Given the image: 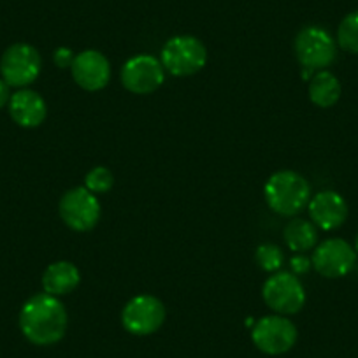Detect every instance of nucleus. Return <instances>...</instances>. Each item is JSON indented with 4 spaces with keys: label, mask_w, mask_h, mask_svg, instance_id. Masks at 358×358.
I'll return each mask as SVG.
<instances>
[{
    "label": "nucleus",
    "mask_w": 358,
    "mask_h": 358,
    "mask_svg": "<svg viewBox=\"0 0 358 358\" xmlns=\"http://www.w3.org/2000/svg\"><path fill=\"white\" fill-rule=\"evenodd\" d=\"M46 102L34 90L22 88L9 99V115L23 129H36L46 118Z\"/></svg>",
    "instance_id": "14"
},
{
    "label": "nucleus",
    "mask_w": 358,
    "mask_h": 358,
    "mask_svg": "<svg viewBox=\"0 0 358 358\" xmlns=\"http://www.w3.org/2000/svg\"><path fill=\"white\" fill-rule=\"evenodd\" d=\"M60 216L65 225L78 232H86L97 225L101 218V202L86 188H72L60 199Z\"/></svg>",
    "instance_id": "9"
},
{
    "label": "nucleus",
    "mask_w": 358,
    "mask_h": 358,
    "mask_svg": "<svg viewBox=\"0 0 358 358\" xmlns=\"http://www.w3.org/2000/svg\"><path fill=\"white\" fill-rule=\"evenodd\" d=\"M9 88H11V86H9L4 79L0 78V109L4 108L6 104H9V99H11Z\"/></svg>",
    "instance_id": "23"
},
{
    "label": "nucleus",
    "mask_w": 358,
    "mask_h": 358,
    "mask_svg": "<svg viewBox=\"0 0 358 358\" xmlns=\"http://www.w3.org/2000/svg\"><path fill=\"white\" fill-rule=\"evenodd\" d=\"M165 306L153 295H137L130 299L122 311V323L134 336L155 334L165 322Z\"/></svg>",
    "instance_id": "10"
},
{
    "label": "nucleus",
    "mask_w": 358,
    "mask_h": 358,
    "mask_svg": "<svg viewBox=\"0 0 358 358\" xmlns=\"http://www.w3.org/2000/svg\"><path fill=\"white\" fill-rule=\"evenodd\" d=\"M355 251H357V257H358V236H357V241H355Z\"/></svg>",
    "instance_id": "24"
},
{
    "label": "nucleus",
    "mask_w": 358,
    "mask_h": 358,
    "mask_svg": "<svg viewBox=\"0 0 358 358\" xmlns=\"http://www.w3.org/2000/svg\"><path fill=\"white\" fill-rule=\"evenodd\" d=\"M255 258H257V264L260 265V268H264L267 273L280 271L285 260L283 251L278 246H274V244H262V246H258Z\"/></svg>",
    "instance_id": "19"
},
{
    "label": "nucleus",
    "mask_w": 358,
    "mask_h": 358,
    "mask_svg": "<svg viewBox=\"0 0 358 358\" xmlns=\"http://www.w3.org/2000/svg\"><path fill=\"white\" fill-rule=\"evenodd\" d=\"M265 202L281 216L301 213L311 201V188L301 174L294 171L274 172L264 188Z\"/></svg>",
    "instance_id": "2"
},
{
    "label": "nucleus",
    "mask_w": 358,
    "mask_h": 358,
    "mask_svg": "<svg viewBox=\"0 0 358 358\" xmlns=\"http://www.w3.org/2000/svg\"><path fill=\"white\" fill-rule=\"evenodd\" d=\"M86 190L92 194H106L111 190L115 179H113V172L106 167H94L86 174L85 178Z\"/></svg>",
    "instance_id": "20"
},
{
    "label": "nucleus",
    "mask_w": 358,
    "mask_h": 358,
    "mask_svg": "<svg viewBox=\"0 0 358 358\" xmlns=\"http://www.w3.org/2000/svg\"><path fill=\"white\" fill-rule=\"evenodd\" d=\"M337 44L348 53L358 55V11L343 18L337 29Z\"/></svg>",
    "instance_id": "18"
},
{
    "label": "nucleus",
    "mask_w": 358,
    "mask_h": 358,
    "mask_svg": "<svg viewBox=\"0 0 358 358\" xmlns=\"http://www.w3.org/2000/svg\"><path fill=\"white\" fill-rule=\"evenodd\" d=\"M74 58L76 57L72 55V51L69 50V48H58V50L55 51V55H53L55 64H57L60 69L71 67L72 62H74Z\"/></svg>",
    "instance_id": "21"
},
{
    "label": "nucleus",
    "mask_w": 358,
    "mask_h": 358,
    "mask_svg": "<svg viewBox=\"0 0 358 358\" xmlns=\"http://www.w3.org/2000/svg\"><path fill=\"white\" fill-rule=\"evenodd\" d=\"M81 281L79 268L71 262H55L44 271L43 274V288L44 294L58 295L71 294Z\"/></svg>",
    "instance_id": "15"
},
{
    "label": "nucleus",
    "mask_w": 358,
    "mask_h": 358,
    "mask_svg": "<svg viewBox=\"0 0 358 358\" xmlns=\"http://www.w3.org/2000/svg\"><path fill=\"white\" fill-rule=\"evenodd\" d=\"M72 78L81 88L88 92L102 90L111 78V65L109 60L95 50H86L74 58L71 65Z\"/></svg>",
    "instance_id": "12"
},
{
    "label": "nucleus",
    "mask_w": 358,
    "mask_h": 358,
    "mask_svg": "<svg viewBox=\"0 0 358 358\" xmlns=\"http://www.w3.org/2000/svg\"><path fill=\"white\" fill-rule=\"evenodd\" d=\"M311 264L318 274L329 280L344 278L357 264V251L348 241L332 237L315 248Z\"/></svg>",
    "instance_id": "8"
},
{
    "label": "nucleus",
    "mask_w": 358,
    "mask_h": 358,
    "mask_svg": "<svg viewBox=\"0 0 358 358\" xmlns=\"http://www.w3.org/2000/svg\"><path fill=\"white\" fill-rule=\"evenodd\" d=\"M162 65L172 76H192L208 62L206 46L194 36H176L162 48Z\"/></svg>",
    "instance_id": "3"
},
{
    "label": "nucleus",
    "mask_w": 358,
    "mask_h": 358,
    "mask_svg": "<svg viewBox=\"0 0 358 358\" xmlns=\"http://www.w3.org/2000/svg\"><path fill=\"white\" fill-rule=\"evenodd\" d=\"M295 55L309 71H323L337 57V44L330 32L322 27H306L295 37Z\"/></svg>",
    "instance_id": "4"
},
{
    "label": "nucleus",
    "mask_w": 358,
    "mask_h": 358,
    "mask_svg": "<svg viewBox=\"0 0 358 358\" xmlns=\"http://www.w3.org/2000/svg\"><path fill=\"white\" fill-rule=\"evenodd\" d=\"M251 341L265 355H283L297 343V327L281 315L264 316L255 323Z\"/></svg>",
    "instance_id": "6"
},
{
    "label": "nucleus",
    "mask_w": 358,
    "mask_h": 358,
    "mask_svg": "<svg viewBox=\"0 0 358 358\" xmlns=\"http://www.w3.org/2000/svg\"><path fill=\"white\" fill-rule=\"evenodd\" d=\"M67 311L55 295L37 294L30 297L20 311V330L29 343L51 346L67 332Z\"/></svg>",
    "instance_id": "1"
},
{
    "label": "nucleus",
    "mask_w": 358,
    "mask_h": 358,
    "mask_svg": "<svg viewBox=\"0 0 358 358\" xmlns=\"http://www.w3.org/2000/svg\"><path fill=\"white\" fill-rule=\"evenodd\" d=\"M285 241H287V246L292 251H302L313 250L316 246V241H318V230L313 225L311 222H306V220H294V222L288 223L285 227Z\"/></svg>",
    "instance_id": "17"
},
{
    "label": "nucleus",
    "mask_w": 358,
    "mask_h": 358,
    "mask_svg": "<svg viewBox=\"0 0 358 358\" xmlns=\"http://www.w3.org/2000/svg\"><path fill=\"white\" fill-rule=\"evenodd\" d=\"M290 265H292V271H294L295 274H306L309 268L313 267L311 260H309L308 257H302V255H297V257L292 258Z\"/></svg>",
    "instance_id": "22"
},
{
    "label": "nucleus",
    "mask_w": 358,
    "mask_h": 358,
    "mask_svg": "<svg viewBox=\"0 0 358 358\" xmlns=\"http://www.w3.org/2000/svg\"><path fill=\"white\" fill-rule=\"evenodd\" d=\"M262 295L268 308L278 315H295L306 304V290L292 273H274L267 278Z\"/></svg>",
    "instance_id": "7"
},
{
    "label": "nucleus",
    "mask_w": 358,
    "mask_h": 358,
    "mask_svg": "<svg viewBox=\"0 0 358 358\" xmlns=\"http://www.w3.org/2000/svg\"><path fill=\"white\" fill-rule=\"evenodd\" d=\"M309 99L318 108H332L341 99V83L332 72L318 71L309 83Z\"/></svg>",
    "instance_id": "16"
},
{
    "label": "nucleus",
    "mask_w": 358,
    "mask_h": 358,
    "mask_svg": "<svg viewBox=\"0 0 358 358\" xmlns=\"http://www.w3.org/2000/svg\"><path fill=\"white\" fill-rule=\"evenodd\" d=\"M309 216L322 230H336L346 222L348 204L337 192L323 190L316 194L308 204Z\"/></svg>",
    "instance_id": "13"
},
{
    "label": "nucleus",
    "mask_w": 358,
    "mask_h": 358,
    "mask_svg": "<svg viewBox=\"0 0 358 358\" xmlns=\"http://www.w3.org/2000/svg\"><path fill=\"white\" fill-rule=\"evenodd\" d=\"M164 65L151 55H137L122 69V83L129 92L146 95L164 83Z\"/></svg>",
    "instance_id": "11"
},
{
    "label": "nucleus",
    "mask_w": 358,
    "mask_h": 358,
    "mask_svg": "<svg viewBox=\"0 0 358 358\" xmlns=\"http://www.w3.org/2000/svg\"><path fill=\"white\" fill-rule=\"evenodd\" d=\"M41 72V55L27 43L9 46L0 58V76L13 88H27Z\"/></svg>",
    "instance_id": "5"
}]
</instances>
